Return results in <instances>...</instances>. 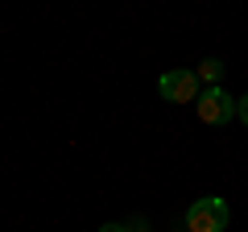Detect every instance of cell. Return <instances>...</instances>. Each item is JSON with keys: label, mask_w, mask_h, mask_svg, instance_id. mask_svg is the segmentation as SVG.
Wrapping results in <instances>:
<instances>
[{"label": "cell", "mask_w": 248, "mask_h": 232, "mask_svg": "<svg viewBox=\"0 0 248 232\" xmlns=\"http://www.w3.org/2000/svg\"><path fill=\"white\" fill-rule=\"evenodd\" d=\"M228 220H232V207L219 195L195 199V203L186 207V232H223Z\"/></svg>", "instance_id": "obj_1"}, {"label": "cell", "mask_w": 248, "mask_h": 232, "mask_svg": "<svg viewBox=\"0 0 248 232\" xmlns=\"http://www.w3.org/2000/svg\"><path fill=\"white\" fill-rule=\"evenodd\" d=\"M182 232H186V228H182Z\"/></svg>", "instance_id": "obj_8"}, {"label": "cell", "mask_w": 248, "mask_h": 232, "mask_svg": "<svg viewBox=\"0 0 248 232\" xmlns=\"http://www.w3.org/2000/svg\"><path fill=\"white\" fill-rule=\"evenodd\" d=\"M195 75H199V83H207V87H219V79L228 75V66H223L219 58H203Z\"/></svg>", "instance_id": "obj_4"}, {"label": "cell", "mask_w": 248, "mask_h": 232, "mask_svg": "<svg viewBox=\"0 0 248 232\" xmlns=\"http://www.w3.org/2000/svg\"><path fill=\"white\" fill-rule=\"evenodd\" d=\"M157 91H161V99H170V104H195L199 91H203V83H199L195 71L174 66V71H166V75L157 79Z\"/></svg>", "instance_id": "obj_3"}, {"label": "cell", "mask_w": 248, "mask_h": 232, "mask_svg": "<svg viewBox=\"0 0 248 232\" xmlns=\"http://www.w3.org/2000/svg\"><path fill=\"white\" fill-rule=\"evenodd\" d=\"M128 232H149V224L145 220H128Z\"/></svg>", "instance_id": "obj_6"}, {"label": "cell", "mask_w": 248, "mask_h": 232, "mask_svg": "<svg viewBox=\"0 0 248 232\" xmlns=\"http://www.w3.org/2000/svg\"><path fill=\"white\" fill-rule=\"evenodd\" d=\"M195 112L203 125H232L236 120V96H228L223 87H207V91H199Z\"/></svg>", "instance_id": "obj_2"}, {"label": "cell", "mask_w": 248, "mask_h": 232, "mask_svg": "<svg viewBox=\"0 0 248 232\" xmlns=\"http://www.w3.org/2000/svg\"><path fill=\"white\" fill-rule=\"evenodd\" d=\"M236 116H240V125L248 129V96H240V99H236Z\"/></svg>", "instance_id": "obj_5"}, {"label": "cell", "mask_w": 248, "mask_h": 232, "mask_svg": "<svg viewBox=\"0 0 248 232\" xmlns=\"http://www.w3.org/2000/svg\"><path fill=\"white\" fill-rule=\"evenodd\" d=\"M99 232H128V224H104Z\"/></svg>", "instance_id": "obj_7"}]
</instances>
